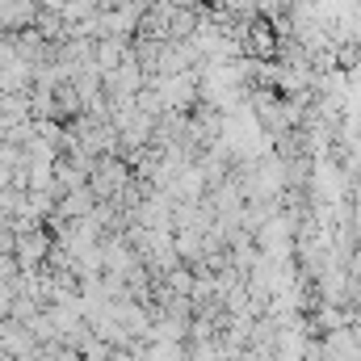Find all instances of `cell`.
Segmentation results:
<instances>
[{"label":"cell","instance_id":"obj_1","mask_svg":"<svg viewBox=\"0 0 361 361\" xmlns=\"http://www.w3.org/2000/svg\"><path fill=\"white\" fill-rule=\"evenodd\" d=\"M17 244H21V261H25V265H34V261L47 257V235H38V231H25Z\"/></svg>","mask_w":361,"mask_h":361},{"label":"cell","instance_id":"obj_2","mask_svg":"<svg viewBox=\"0 0 361 361\" xmlns=\"http://www.w3.org/2000/svg\"><path fill=\"white\" fill-rule=\"evenodd\" d=\"M109 361H139L135 349H109Z\"/></svg>","mask_w":361,"mask_h":361}]
</instances>
